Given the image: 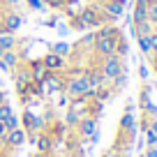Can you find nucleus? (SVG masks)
<instances>
[{"instance_id": "3", "label": "nucleus", "mask_w": 157, "mask_h": 157, "mask_svg": "<svg viewBox=\"0 0 157 157\" xmlns=\"http://www.w3.org/2000/svg\"><path fill=\"white\" fill-rule=\"evenodd\" d=\"M74 132L78 134V139H83L86 143H97L99 139V120L97 118H81L78 125L74 127Z\"/></svg>"}, {"instance_id": "10", "label": "nucleus", "mask_w": 157, "mask_h": 157, "mask_svg": "<svg viewBox=\"0 0 157 157\" xmlns=\"http://www.w3.org/2000/svg\"><path fill=\"white\" fill-rule=\"evenodd\" d=\"M99 7H102L104 14H109L113 21H118L120 16L125 14V5H120V2H113V0H95Z\"/></svg>"}, {"instance_id": "2", "label": "nucleus", "mask_w": 157, "mask_h": 157, "mask_svg": "<svg viewBox=\"0 0 157 157\" xmlns=\"http://www.w3.org/2000/svg\"><path fill=\"white\" fill-rule=\"evenodd\" d=\"M99 72L104 74V78H106V81H113L116 76H120V74L127 72L125 58H120V56H116V53L104 56V58L99 60Z\"/></svg>"}, {"instance_id": "18", "label": "nucleus", "mask_w": 157, "mask_h": 157, "mask_svg": "<svg viewBox=\"0 0 157 157\" xmlns=\"http://www.w3.org/2000/svg\"><path fill=\"white\" fill-rule=\"evenodd\" d=\"M12 116H14V109H12V104H10V102H2V104H0V123H7Z\"/></svg>"}, {"instance_id": "14", "label": "nucleus", "mask_w": 157, "mask_h": 157, "mask_svg": "<svg viewBox=\"0 0 157 157\" xmlns=\"http://www.w3.org/2000/svg\"><path fill=\"white\" fill-rule=\"evenodd\" d=\"M19 46V37H16L14 33H5V35H0V56L5 53V51H12Z\"/></svg>"}, {"instance_id": "32", "label": "nucleus", "mask_w": 157, "mask_h": 157, "mask_svg": "<svg viewBox=\"0 0 157 157\" xmlns=\"http://www.w3.org/2000/svg\"><path fill=\"white\" fill-rule=\"evenodd\" d=\"M150 69H152V72H155V76H157V65H152V67H150Z\"/></svg>"}, {"instance_id": "23", "label": "nucleus", "mask_w": 157, "mask_h": 157, "mask_svg": "<svg viewBox=\"0 0 157 157\" xmlns=\"http://www.w3.org/2000/svg\"><path fill=\"white\" fill-rule=\"evenodd\" d=\"M148 21L157 28V2H150V5H148Z\"/></svg>"}, {"instance_id": "25", "label": "nucleus", "mask_w": 157, "mask_h": 157, "mask_svg": "<svg viewBox=\"0 0 157 157\" xmlns=\"http://www.w3.org/2000/svg\"><path fill=\"white\" fill-rule=\"evenodd\" d=\"M5 125H7V129H14V127H21V118H19V116H16V113H14V116H12V118H10V120H7Z\"/></svg>"}, {"instance_id": "5", "label": "nucleus", "mask_w": 157, "mask_h": 157, "mask_svg": "<svg viewBox=\"0 0 157 157\" xmlns=\"http://www.w3.org/2000/svg\"><path fill=\"white\" fill-rule=\"evenodd\" d=\"M19 118H21V127L25 132H42L46 127V120L42 116H37L35 111H30V109H23V113Z\"/></svg>"}, {"instance_id": "19", "label": "nucleus", "mask_w": 157, "mask_h": 157, "mask_svg": "<svg viewBox=\"0 0 157 157\" xmlns=\"http://www.w3.org/2000/svg\"><path fill=\"white\" fill-rule=\"evenodd\" d=\"M136 44H139V51H141L143 56H150V42H148V35H141V37H136Z\"/></svg>"}, {"instance_id": "21", "label": "nucleus", "mask_w": 157, "mask_h": 157, "mask_svg": "<svg viewBox=\"0 0 157 157\" xmlns=\"http://www.w3.org/2000/svg\"><path fill=\"white\" fill-rule=\"evenodd\" d=\"M44 7H49L53 12H60V10L67 7V0H44Z\"/></svg>"}, {"instance_id": "4", "label": "nucleus", "mask_w": 157, "mask_h": 157, "mask_svg": "<svg viewBox=\"0 0 157 157\" xmlns=\"http://www.w3.org/2000/svg\"><path fill=\"white\" fill-rule=\"evenodd\" d=\"M42 88H44V97H56L65 90V76L63 72H51L49 76L42 81Z\"/></svg>"}, {"instance_id": "31", "label": "nucleus", "mask_w": 157, "mask_h": 157, "mask_svg": "<svg viewBox=\"0 0 157 157\" xmlns=\"http://www.w3.org/2000/svg\"><path fill=\"white\" fill-rule=\"evenodd\" d=\"M2 102H7V93H5L2 88H0V104H2Z\"/></svg>"}, {"instance_id": "1", "label": "nucleus", "mask_w": 157, "mask_h": 157, "mask_svg": "<svg viewBox=\"0 0 157 157\" xmlns=\"http://www.w3.org/2000/svg\"><path fill=\"white\" fill-rule=\"evenodd\" d=\"M134 102H127L125 104V111L118 120V129H116V139H113L111 146L120 152H132L134 143H136V116H134Z\"/></svg>"}, {"instance_id": "20", "label": "nucleus", "mask_w": 157, "mask_h": 157, "mask_svg": "<svg viewBox=\"0 0 157 157\" xmlns=\"http://www.w3.org/2000/svg\"><path fill=\"white\" fill-rule=\"evenodd\" d=\"M63 120H65V125H67L69 129H74V127L78 125V120H81V116H78V113H72V111H67V113H65V118H63Z\"/></svg>"}, {"instance_id": "29", "label": "nucleus", "mask_w": 157, "mask_h": 157, "mask_svg": "<svg viewBox=\"0 0 157 157\" xmlns=\"http://www.w3.org/2000/svg\"><path fill=\"white\" fill-rule=\"evenodd\" d=\"M143 155H146V157H157V146H146Z\"/></svg>"}, {"instance_id": "13", "label": "nucleus", "mask_w": 157, "mask_h": 157, "mask_svg": "<svg viewBox=\"0 0 157 157\" xmlns=\"http://www.w3.org/2000/svg\"><path fill=\"white\" fill-rule=\"evenodd\" d=\"M25 136H28V132H25L23 127H14V129H10L7 132V148L10 150H16V148H21L25 143Z\"/></svg>"}, {"instance_id": "34", "label": "nucleus", "mask_w": 157, "mask_h": 157, "mask_svg": "<svg viewBox=\"0 0 157 157\" xmlns=\"http://www.w3.org/2000/svg\"><path fill=\"white\" fill-rule=\"evenodd\" d=\"M139 157H146V155H143V152H141V155H139Z\"/></svg>"}, {"instance_id": "12", "label": "nucleus", "mask_w": 157, "mask_h": 157, "mask_svg": "<svg viewBox=\"0 0 157 157\" xmlns=\"http://www.w3.org/2000/svg\"><path fill=\"white\" fill-rule=\"evenodd\" d=\"M88 104H90V97H86V95H81V97H69L67 111L78 113L81 118H86V116H88Z\"/></svg>"}, {"instance_id": "9", "label": "nucleus", "mask_w": 157, "mask_h": 157, "mask_svg": "<svg viewBox=\"0 0 157 157\" xmlns=\"http://www.w3.org/2000/svg\"><path fill=\"white\" fill-rule=\"evenodd\" d=\"M19 65H21V58H19V53H16V49L5 51V53L0 56V69H2V72L12 74L16 67H19Z\"/></svg>"}, {"instance_id": "15", "label": "nucleus", "mask_w": 157, "mask_h": 157, "mask_svg": "<svg viewBox=\"0 0 157 157\" xmlns=\"http://www.w3.org/2000/svg\"><path fill=\"white\" fill-rule=\"evenodd\" d=\"M51 146H53V136L42 129V132L37 134V143H35V148H37L39 152H51Z\"/></svg>"}, {"instance_id": "24", "label": "nucleus", "mask_w": 157, "mask_h": 157, "mask_svg": "<svg viewBox=\"0 0 157 157\" xmlns=\"http://www.w3.org/2000/svg\"><path fill=\"white\" fill-rule=\"evenodd\" d=\"M7 132H10V129H7V125L5 123H0V150H5L7 148Z\"/></svg>"}, {"instance_id": "7", "label": "nucleus", "mask_w": 157, "mask_h": 157, "mask_svg": "<svg viewBox=\"0 0 157 157\" xmlns=\"http://www.w3.org/2000/svg\"><path fill=\"white\" fill-rule=\"evenodd\" d=\"M2 25H5V33L16 35V30L23 25V16H21L19 12H14V10H5L2 12Z\"/></svg>"}, {"instance_id": "11", "label": "nucleus", "mask_w": 157, "mask_h": 157, "mask_svg": "<svg viewBox=\"0 0 157 157\" xmlns=\"http://www.w3.org/2000/svg\"><path fill=\"white\" fill-rule=\"evenodd\" d=\"M28 67H30V76H33V81H37V83H42L46 76H49V69H46V65L42 63V58H33L28 60Z\"/></svg>"}, {"instance_id": "16", "label": "nucleus", "mask_w": 157, "mask_h": 157, "mask_svg": "<svg viewBox=\"0 0 157 157\" xmlns=\"http://www.w3.org/2000/svg\"><path fill=\"white\" fill-rule=\"evenodd\" d=\"M49 51H53V53L60 56V58H69L72 44H69V42H56V44H49Z\"/></svg>"}, {"instance_id": "26", "label": "nucleus", "mask_w": 157, "mask_h": 157, "mask_svg": "<svg viewBox=\"0 0 157 157\" xmlns=\"http://www.w3.org/2000/svg\"><path fill=\"white\" fill-rule=\"evenodd\" d=\"M148 76H150V72H148V65H139V78L141 81H148Z\"/></svg>"}, {"instance_id": "30", "label": "nucleus", "mask_w": 157, "mask_h": 157, "mask_svg": "<svg viewBox=\"0 0 157 157\" xmlns=\"http://www.w3.org/2000/svg\"><path fill=\"white\" fill-rule=\"evenodd\" d=\"M2 12H5V10H0V35H5V25H2Z\"/></svg>"}, {"instance_id": "27", "label": "nucleus", "mask_w": 157, "mask_h": 157, "mask_svg": "<svg viewBox=\"0 0 157 157\" xmlns=\"http://www.w3.org/2000/svg\"><path fill=\"white\" fill-rule=\"evenodd\" d=\"M42 25H46V28H56V25H58V16H49V19H44Z\"/></svg>"}, {"instance_id": "6", "label": "nucleus", "mask_w": 157, "mask_h": 157, "mask_svg": "<svg viewBox=\"0 0 157 157\" xmlns=\"http://www.w3.org/2000/svg\"><path fill=\"white\" fill-rule=\"evenodd\" d=\"M12 78H14V88H16V95H21L30 83H33V76H30V67L28 63H21L19 67L12 72Z\"/></svg>"}, {"instance_id": "28", "label": "nucleus", "mask_w": 157, "mask_h": 157, "mask_svg": "<svg viewBox=\"0 0 157 157\" xmlns=\"http://www.w3.org/2000/svg\"><path fill=\"white\" fill-rule=\"evenodd\" d=\"M56 30H58V35L60 37H67L72 30H69V25H65V23H60V25H56Z\"/></svg>"}, {"instance_id": "22", "label": "nucleus", "mask_w": 157, "mask_h": 157, "mask_svg": "<svg viewBox=\"0 0 157 157\" xmlns=\"http://www.w3.org/2000/svg\"><path fill=\"white\" fill-rule=\"evenodd\" d=\"M25 5H28V10H33V12H44L46 10L44 0H25Z\"/></svg>"}, {"instance_id": "17", "label": "nucleus", "mask_w": 157, "mask_h": 157, "mask_svg": "<svg viewBox=\"0 0 157 157\" xmlns=\"http://www.w3.org/2000/svg\"><path fill=\"white\" fill-rule=\"evenodd\" d=\"M113 53L120 56V58H127V53H129V42H127V37H125V33L118 35V39H116V51H113Z\"/></svg>"}, {"instance_id": "33", "label": "nucleus", "mask_w": 157, "mask_h": 157, "mask_svg": "<svg viewBox=\"0 0 157 157\" xmlns=\"http://www.w3.org/2000/svg\"><path fill=\"white\" fill-rule=\"evenodd\" d=\"M0 88H2V78H0Z\"/></svg>"}, {"instance_id": "8", "label": "nucleus", "mask_w": 157, "mask_h": 157, "mask_svg": "<svg viewBox=\"0 0 157 157\" xmlns=\"http://www.w3.org/2000/svg\"><path fill=\"white\" fill-rule=\"evenodd\" d=\"M42 63L46 65L49 72H65V69H67V58H60L53 51H46V53L42 56Z\"/></svg>"}]
</instances>
